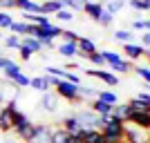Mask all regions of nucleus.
I'll return each instance as SVG.
<instances>
[{
	"mask_svg": "<svg viewBox=\"0 0 150 143\" xmlns=\"http://www.w3.org/2000/svg\"><path fill=\"white\" fill-rule=\"evenodd\" d=\"M2 16H5V11H0V20H2Z\"/></svg>",
	"mask_w": 150,
	"mask_h": 143,
	"instance_id": "5fc2aeb1",
	"label": "nucleus"
},
{
	"mask_svg": "<svg viewBox=\"0 0 150 143\" xmlns=\"http://www.w3.org/2000/svg\"><path fill=\"white\" fill-rule=\"evenodd\" d=\"M134 99H139L141 103H146V105H150V94L148 92H139V94H134Z\"/></svg>",
	"mask_w": 150,
	"mask_h": 143,
	"instance_id": "49530a36",
	"label": "nucleus"
},
{
	"mask_svg": "<svg viewBox=\"0 0 150 143\" xmlns=\"http://www.w3.org/2000/svg\"><path fill=\"white\" fill-rule=\"evenodd\" d=\"M112 116L125 123V121L130 118V105H128V103H117V105H114V110H112Z\"/></svg>",
	"mask_w": 150,
	"mask_h": 143,
	"instance_id": "a211bd4d",
	"label": "nucleus"
},
{
	"mask_svg": "<svg viewBox=\"0 0 150 143\" xmlns=\"http://www.w3.org/2000/svg\"><path fill=\"white\" fill-rule=\"evenodd\" d=\"M144 29H146V31H150V18H146V20H144Z\"/></svg>",
	"mask_w": 150,
	"mask_h": 143,
	"instance_id": "3c124183",
	"label": "nucleus"
},
{
	"mask_svg": "<svg viewBox=\"0 0 150 143\" xmlns=\"http://www.w3.org/2000/svg\"><path fill=\"white\" fill-rule=\"evenodd\" d=\"M83 2H96V0H83Z\"/></svg>",
	"mask_w": 150,
	"mask_h": 143,
	"instance_id": "864d4df0",
	"label": "nucleus"
},
{
	"mask_svg": "<svg viewBox=\"0 0 150 143\" xmlns=\"http://www.w3.org/2000/svg\"><path fill=\"white\" fill-rule=\"evenodd\" d=\"M146 58H148V67H150V49H146Z\"/></svg>",
	"mask_w": 150,
	"mask_h": 143,
	"instance_id": "603ef678",
	"label": "nucleus"
},
{
	"mask_svg": "<svg viewBox=\"0 0 150 143\" xmlns=\"http://www.w3.org/2000/svg\"><path fill=\"white\" fill-rule=\"evenodd\" d=\"M0 58H2V54H0Z\"/></svg>",
	"mask_w": 150,
	"mask_h": 143,
	"instance_id": "6e6d98bb",
	"label": "nucleus"
},
{
	"mask_svg": "<svg viewBox=\"0 0 150 143\" xmlns=\"http://www.w3.org/2000/svg\"><path fill=\"white\" fill-rule=\"evenodd\" d=\"M13 7H16V0H0V11H7Z\"/></svg>",
	"mask_w": 150,
	"mask_h": 143,
	"instance_id": "c03bdc74",
	"label": "nucleus"
},
{
	"mask_svg": "<svg viewBox=\"0 0 150 143\" xmlns=\"http://www.w3.org/2000/svg\"><path fill=\"white\" fill-rule=\"evenodd\" d=\"M16 7L23 13H34V16L40 13V2H36V0H16Z\"/></svg>",
	"mask_w": 150,
	"mask_h": 143,
	"instance_id": "9b49d317",
	"label": "nucleus"
},
{
	"mask_svg": "<svg viewBox=\"0 0 150 143\" xmlns=\"http://www.w3.org/2000/svg\"><path fill=\"white\" fill-rule=\"evenodd\" d=\"M123 143H150V132L134 128V125L125 123V132H123Z\"/></svg>",
	"mask_w": 150,
	"mask_h": 143,
	"instance_id": "f03ea898",
	"label": "nucleus"
},
{
	"mask_svg": "<svg viewBox=\"0 0 150 143\" xmlns=\"http://www.w3.org/2000/svg\"><path fill=\"white\" fill-rule=\"evenodd\" d=\"M63 69H65V72H69V69H79V63L69 61V63H67V65H65V67H63Z\"/></svg>",
	"mask_w": 150,
	"mask_h": 143,
	"instance_id": "8fccbe9b",
	"label": "nucleus"
},
{
	"mask_svg": "<svg viewBox=\"0 0 150 143\" xmlns=\"http://www.w3.org/2000/svg\"><path fill=\"white\" fill-rule=\"evenodd\" d=\"M96 94H99V89L96 87H92V85H79V96H81V101L83 99H96Z\"/></svg>",
	"mask_w": 150,
	"mask_h": 143,
	"instance_id": "bb28decb",
	"label": "nucleus"
},
{
	"mask_svg": "<svg viewBox=\"0 0 150 143\" xmlns=\"http://www.w3.org/2000/svg\"><path fill=\"white\" fill-rule=\"evenodd\" d=\"M20 45H23V47H27L31 54L43 51V45H40V40H38V38H31V36H23V38H20Z\"/></svg>",
	"mask_w": 150,
	"mask_h": 143,
	"instance_id": "f3484780",
	"label": "nucleus"
},
{
	"mask_svg": "<svg viewBox=\"0 0 150 143\" xmlns=\"http://www.w3.org/2000/svg\"><path fill=\"white\" fill-rule=\"evenodd\" d=\"M74 118L79 121L81 130H99L101 132V125H99V114H94L92 110H83V112H76Z\"/></svg>",
	"mask_w": 150,
	"mask_h": 143,
	"instance_id": "7ed1b4c3",
	"label": "nucleus"
},
{
	"mask_svg": "<svg viewBox=\"0 0 150 143\" xmlns=\"http://www.w3.org/2000/svg\"><path fill=\"white\" fill-rule=\"evenodd\" d=\"M50 143H72V137H69V134L63 130V128H58V130H52Z\"/></svg>",
	"mask_w": 150,
	"mask_h": 143,
	"instance_id": "b1692460",
	"label": "nucleus"
},
{
	"mask_svg": "<svg viewBox=\"0 0 150 143\" xmlns=\"http://www.w3.org/2000/svg\"><path fill=\"white\" fill-rule=\"evenodd\" d=\"M54 92H56L58 99L69 101V103H79V101H81V96H79V85H74V83L61 81V83H58V87L54 89Z\"/></svg>",
	"mask_w": 150,
	"mask_h": 143,
	"instance_id": "f257e3e1",
	"label": "nucleus"
},
{
	"mask_svg": "<svg viewBox=\"0 0 150 143\" xmlns=\"http://www.w3.org/2000/svg\"><path fill=\"white\" fill-rule=\"evenodd\" d=\"M61 36H63V40H65V43H76V40H79V34H76V31H72V29H63Z\"/></svg>",
	"mask_w": 150,
	"mask_h": 143,
	"instance_id": "4c0bfd02",
	"label": "nucleus"
},
{
	"mask_svg": "<svg viewBox=\"0 0 150 143\" xmlns=\"http://www.w3.org/2000/svg\"><path fill=\"white\" fill-rule=\"evenodd\" d=\"M112 20H114V16L108 9H103V13H101V18H99V25H103V27H110L112 25Z\"/></svg>",
	"mask_w": 150,
	"mask_h": 143,
	"instance_id": "58836bf2",
	"label": "nucleus"
},
{
	"mask_svg": "<svg viewBox=\"0 0 150 143\" xmlns=\"http://www.w3.org/2000/svg\"><path fill=\"white\" fill-rule=\"evenodd\" d=\"M13 85H16V87H18V89H20V87H29V83H31V78H29V76H27L25 74V72H20V74L18 76H16V78H13Z\"/></svg>",
	"mask_w": 150,
	"mask_h": 143,
	"instance_id": "473e14b6",
	"label": "nucleus"
},
{
	"mask_svg": "<svg viewBox=\"0 0 150 143\" xmlns=\"http://www.w3.org/2000/svg\"><path fill=\"white\" fill-rule=\"evenodd\" d=\"M101 56H103V61H105V65L110 69L112 67H117L123 58H121V54H117V51H110V49H105V51H101Z\"/></svg>",
	"mask_w": 150,
	"mask_h": 143,
	"instance_id": "412c9836",
	"label": "nucleus"
},
{
	"mask_svg": "<svg viewBox=\"0 0 150 143\" xmlns=\"http://www.w3.org/2000/svg\"><path fill=\"white\" fill-rule=\"evenodd\" d=\"M132 29H134V31H146V29H144V20H141V18L132 20Z\"/></svg>",
	"mask_w": 150,
	"mask_h": 143,
	"instance_id": "09e8293b",
	"label": "nucleus"
},
{
	"mask_svg": "<svg viewBox=\"0 0 150 143\" xmlns=\"http://www.w3.org/2000/svg\"><path fill=\"white\" fill-rule=\"evenodd\" d=\"M96 99L103 101V103H108V105H112V107L119 103V96H117V92H112V89H99Z\"/></svg>",
	"mask_w": 150,
	"mask_h": 143,
	"instance_id": "6ab92c4d",
	"label": "nucleus"
},
{
	"mask_svg": "<svg viewBox=\"0 0 150 143\" xmlns=\"http://www.w3.org/2000/svg\"><path fill=\"white\" fill-rule=\"evenodd\" d=\"M65 81L74 83V85H81V74H72V72H65Z\"/></svg>",
	"mask_w": 150,
	"mask_h": 143,
	"instance_id": "a19ab883",
	"label": "nucleus"
},
{
	"mask_svg": "<svg viewBox=\"0 0 150 143\" xmlns=\"http://www.w3.org/2000/svg\"><path fill=\"white\" fill-rule=\"evenodd\" d=\"M125 123L134 125V128H141V130L150 132V114H130V118Z\"/></svg>",
	"mask_w": 150,
	"mask_h": 143,
	"instance_id": "f8f14e48",
	"label": "nucleus"
},
{
	"mask_svg": "<svg viewBox=\"0 0 150 143\" xmlns=\"http://www.w3.org/2000/svg\"><path fill=\"white\" fill-rule=\"evenodd\" d=\"M20 72H23V69H20L13 61H9V58H7L5 67H2V78H5V81H13V78H16Z\"/></svg>",
	"mask_w": 150,
	"mask_h": 143,
	"instance_id": "dca6fc26",
	"label": "nucleus"
},
{
	"mask_svg": "<svg viewBox=\"0 0 150 143\" xmlns=\"http://www.w3.org/2000/svg\"><path fill=\"white\" fill-rule=\"evenodd\" d=\"M18 87L13 85L11 81H5V78H0V105H7L9 101H16L18 99Z\"/></svg>",
	"mask_w": 150,
	"mask_h": 143,
	"instance_id": "20e7f679",
	"label": "nucleus"
},
{
	"mask_svg": "<svg viewBox=\"0 0 150 143\" xmlns=\"http://www.w3.org/2000/svg\"><path fill=\"white\" fill-rule=\"evenodd\" d=\"M83 74L92 76V78H99L101 83H105V85H110V87L119 85V76L112 74V72H105V69H83Z\"/></svg>",
	"mask_w": 150,
	"mask_h": 143,
	"instance_id": "39448f33",
	"label": "nucleus"
},
{
	"mask_svg": "<svg viewBox=\"0 0 150 143\" xmlns=\"http://www.w3.org/2000/svg\"><path fill=\"white\" fill-rule=\"evenodd\" d=\"M88 61L94 65V69H103V67H108L105 61H103V56H101V51H94L92 56H88Z\"/></svg>",
	"mask_w": 150,
	"mask_h": 143,
	"instance_id": "7c9ffc66",
	"label": "nucleus"
},
{
	"mask_svg": "<svg viewBox=\"0 0 150 143\" xmlns=\"http://www.w3.org/2000/svg\"><path fill=\"white\" fill-rule=\"evenodd\" d=\"M54 18H58L61 23H72V20H74V11H69V9H61V11L54 13Z\"/></svg>",
	"mask_w": 150,
	"mask_h": 143,
	"instance_id": "f704fd0d",
	"label": "nucleus"
},
{
	"mask_svg": "<svg viewBox=\"0 0 150 143\" xmlns=\"http://www.w3.org/2000/svg\"><path fill=\"white\" fill-rule=\"evenodd\" d=\"M134 72H137V74L141 76V78H144L146 83H150V67H137Z\"/></svg>",
	"mask_w": 150,
	"mask_h": 143,
	"instance_id": "37998d69",
	"label": "nucleus"
},
{
	"mask_svg": "<svg viewBox=\"0 0 150 143\" xmlns=\"http://www.w3.org/2000/svg\"><path fill=\"white\" fill-rule=\"evenodd\" d=\"M128 5L137 11H150V0H128Z\"/></svg>",
	"mask_w": 150,
	"mask_h": 143,
	"instance_id": "2f4dec72",
	"label": "nucleus"
},
{
	"mask_svg": "<svg viewBox=\"0 0 150 143\" xmlns=\"http://www.w3.org/2000/svg\"><path fill=\"white\" fill-rule=\"evenodd\" d=\"M123 51H125V56H128V61H130V63L139 61V58L146 54V49H144L139 43H128V45H123Z\"/></svg>",
	"mask_w": 150,
	"mask_h": 143,
	"instance_id": "1a4fd4ad",
	"label": "nucleus"
},
{
	"mask_svg": "<svg viewBox=\"0 0 150 143\" xmlns=\"http://www.w3.org/2000/svg\"><path fill=\"white\" fill-rule=\"evenodd\" d=\"M63 9H69V11H83V0H61Z\"/></svg>",
	"mask_w": 150,
	"mask_h": 143,
	"instance_id": "c85d7f7f",
	"label": "nucleus"
},
{
	"mask_svg": "<svg viewBox=\"0 0 150 143\" xmlns=\"http://www.w3.org/2000/svg\"><path fill=\"white\" fill-rule=\"evenodd\" d=\"M5 47L7 49H20V36H16V34L7 36L5 38Z\"/></svg>",
	"mask_w": 150,
	"mask_h": 143,
	"instance_id": "c9c22d12",
	"label": "nucleus"
},
{
	"mask_svg": "<svg viewBox=\"0 0 150 143\" xmlns=\"http://www.w3.org/2000/svg\"><path fill=\"white\" fill-rule=\"evenodd\" d=\"M56 51L61 58H67V61H72L74 56H79V47H76V43H65L63 40L61 45H56Z\"/></svg>",
	"mask_w": 150,
	"mask_h": 143,
	"instance_id": "6e6552de",
	"label": "nucleus"
},
{
	"mask_svg": "<svg viewBox=\"0 0 150 143\" xmlns=\"http://www.w3.org/2000/svg\"><path fill=\"white\" fill-rule=\"evenodd\" d=\"M45 74L56 76L58 81H65V69H61V67H54V65H47V67H45Z\"/></svg>",
	"mask_w": 150,
	"mask_h": 143,
	"instance_id": "72a5a7b5",
	"label": "nucleus"
},
{
	"mask_svg": "<svg viewBox=\"0 0 150 143\" xmlns=\"http://www.w3.org/2000/svg\"><path fill=\"white\" fill-rule=\"evenodd\" d=\"M18 51H20V58H23V61H29V58L34 56V54H31L27 47H23V45H20V49H18Z\"/></svg>",
	"mask_w": 150,
	"mask_h": 143,
	"instance_id": "de8ad7c7",
	"label": "nucleus"
},
{
	"mask_svg": "<svg viewBox=\"0 0 150 143\" xmlns=\"http://www.w3.org/2000/svg\"><path fill=\"white\" fill-rule=\"evenodd\" d=\"M27 29H29V25H27L25 20H13V25L9 27V31H11V34H16V36H27Z\"/></svg>",
	"mask_w": 150,
	"mask_h": 143,
	"instance_id": "a878e982",
	"label": "nucleus"
},
{
	"mask_svg": "<svg viewBox=\"0 0 150 143\" xmlns=\"http://www.w3.org/2000/svg\"><path fill=\"white\" fill-rule=\"evenodd\" d=\"M61 31H63V27H58V25H54V23H52L50 27H45V29H40V38H38V40H43V38H50V40H56V38L61 36Z\"/></svg>",
	"mask_w": 150,
	"mask_h": 143,
	"instance_id": "aec40b11",
	"label": "nucleus"
},
{
	"mask_svg": "<svg viewBox=\"0 0 150 143\" xmlns=\"http://www.w3.org/2000/svg\"><path fill=\"white\" fill-rule=\"evenodd\" d=\"M63 130L67 132L69 137H74V139L83 132V130H81V125H79V121L74 118V114H72V116H65V118H63Z\"/></svg>",
	"mask_w": 150,
	"mask_h": 143,
	"instance_id": "9d476101",
	"label": "nucleus"
},
{
	"mask_svg": "<svg viewBox=\"0 0 150 143\" xmlns=\"http://www.w3.org/2000/svg\"><path fill=\"white\" fill-rule=\"evenodd\" d=\"M76 47H79V58H88L96 51V43H94L92 38H85V36H79Z\"/></svg>",
	"mask_w": 150,
	"mask_h": 143,
	"instance_id": "423d86ee",
	"label": "nucleus"
},
{
	"mask_svg": "<svg viewBox=\"0 0 150 143\" xmlns=\"http://www.w3.org/2000/svg\"><path fill=\"white\" fill-rule=\"evenodd\" d=\"M58 96L56 92H45L43 99H40V110H45V112H56L58 110Z\"/></svg>",
	"mask_w": 150,
	"mask_h": 143,
	"instance_id": "0eeeda50",
	"label": "nucleus"
},
{
	"mask_svg": "<svg viewBox=\"0 0 150 143\" xmlns=\"http://www.w3.org/2000/svg\"><path fill=\"white\" fill-rule=\"evenodd\" d=\"M63 9V2L61 0H43L40 2V13L43 16H54L56 11Z\"/></svg>",
	"mask_w": 150,
	"mask_h": 143,
	"instance_id": "ddd939ff",
	"label": "nucleus"
},
{
	"mask_svg": "<svg viewBox=\"0 0 150 143\" xmlns=\"http://www.w3.org/2000/svg\"><path fill=\"white\" fill-rule=\"evenodd\" d=\"M29 87H34V89H36V92H52L50 87L45 85V81H43V76H34V78H31V83H29Z\"/></svg>",
	"mask_w": 150,
	"mask_h": 143,
	"instance_id": "cd10ccee",
	"label": "nucleus"
},
{
	"mask_svg": "<svg viewBox=\"0 0 150 143\" xmlns=\"http://www.w3.org/2000/svg\"><path fill=\"white\" fill-rule=\"evenodd\" d=\"M90 110H92L94 114H99V116H112V105H108V103H103V101L99 99H94L92 101V105H90Z\"/></svg>",
	"mask_w": 150,
	"mask_h": 143,
	"instance_id": "4468645a",
	"label": "nucleus"
},
{
	"mask_svg": "<svg viewBox=\"0 0 150 143\" xmlns=\"http://www.w3.org/2000/svg\"><path fill=\"white\" fill-rule=\"evenodd\" d=\"M0 132H11V112L9 110H0Z\"/></svg>",
	"mask_w": 150,
	"mask_h": 143,
	"instance_id": "393cba45",
	"label": "nucleus"
},
{
	"mask_svg": "<svg viewBox=\"0 0 150 143\" xmlns=\"http://www.w3.org/2000/svg\"><path fill=\"white\" fill-rule=\"evenodd\" d=\"M141 47H144V49H150V31H144V34H141Z\"/></svg>",
	"mask_w": 150,
	"mask_h": 143,
	"instance_id": "a18cd8bd",
	"label": "nucleus"
},
{
	"mask_svg": "<svg viewBox=\"0 0 150 143\" xmlns=\"http://www.w3.org/2000/svg\"><path fill=\"white\" fill-rule=\"evenodd\" d=\"M103 9H105V7L101 5V2H85V5H83V11L88 13L92 20H96V23H99L101 13H103Z\"/></svg>",
	"mask_w": 150,
	"mask_h": 143,
	"instance_id": "2eb2a0df",
	"label": "nucleus"
},
{
	"mask_svg": "<svg viewBox=\"0 0 150 143\" xmlns=\"http://www.w3.org/2000/svg\"><path fill=\"white\" fill-rule=\"evenodd\" d=\"M132 67H134V65H132V63L128 61V58H123V61H121L119 65H117V67H112V74H114V72H119V74H130V72H132Z\"/></svg>",
	"mask_w": 150,
	"mask_h": 143,
	"instance_id": "c756f323",
	"label": "nucleus"
},
{
	"mask_svg": "<svg viewBox=\"0 0 150 143\" xmlns=\"http://www.w3.org/2000/svg\"><path fill=\"white\" fill-rule=\"evenodd\" d=\"M43 81H45V85L50 87V89H52V87L56 89V87H58V83H61V81L56 78V76H50V74H43Z\"/></svg>",
	"mask_w": 150,
	"mask_h": 143,
	"instance_id": "ea45409f",
	"label": "nucleus"
},
{
	"mask_svg": "<svg viewBox=\"0 0 150 143\" xmlns=\"http://www.w3.org/2000/svg\"><path fill=\"white\" fill-rule=\"evenodd\" d=\"M128 105H130V114H150V105L141 103L139 99H130Z\"/></svg>",
	"mask_w": 150,
	"mask_h": 143,
	"instance_id": "4be33fe9",
	"label": "nucleus"
},
{
	"mask_svg": "<svg viewBox=\"0 0 150 143\" xmlns=\"http://www.w3.org/2000/svg\"><path fill=\"white\" fill-rule=\"evenodd\" d=\"M123 7H125V0H110L105 9H108V11H110V13L114 16V13H117V11H121Z\"/></svg>",
	"mask_w": 150,
	"mask_h": 143,
	"instance_id": "e433bc0d",
	"label": "nucleus"
},
{
	"mask_svg": "<svg viewBox=\"0 0 150 143\" xmlns=\"http://www.w3.org/2000/svg\"><path fill=\"white\" fill-rule=\"evenodd\" d=\"M11 25H13V18L9 16V13H5V16H2V20H0V29H9Z\"/></svg>",
	"mask_w": 150,
	"mask_h": 143,
	"instance_id": "79ce46f5",
	"label": "nucleus"
},
{
	"mask_svg": "<svg viewBox=\"0 0 150 143\" xmlns=\"http://www.w3.org/2000/svg\"><path fill=\"white\" fill-rule=\"evenodd\" d=\"M112 38L117 40V43H121V45L134 43V34H132V31H128V29H117V31L112 34Z\"/></svg>",
	"mask_w": 150,
	"mask_h": 143,
	"instance_id": "5701e85b",
	"label": "nucleus"
},
{
	"mask_svg": "<svg viewBox=\"0 0 150 143\" xmlns=\"http://www.w3.org/2000/svg\"><path fill=\"white\" fill-rule=\"evenodd\" d=\"M0 110H2V107H0Z\"/></svg>",
	"mask_w": 150,
	"mask_h": 143,
	"instance_id": "4d7b16f0",
	"label": "nucleus"
}]
</instances>
